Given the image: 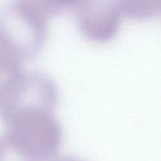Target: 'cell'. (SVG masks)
<instances>
[{"mask_svg": "<svg viewBox=\"0 0 161 161\" xmlns=\"http://www.w3.org/2000/svg\"><path fill=\"white\" fill-rule=\"evenodd\" d=\"M72 4L64 0H18L0 8V38L22 60L45 43L48 18Z\"/></svg>", "mask_w": 161, "mask_h": 161, "instance_id": "6da1fadb", "label": "cell"}, {"mask_svg": "<svg viewBox=\"0 0 161 161\" xmlns=\"http://www.w3.org/2000/svg\"><path fill=\"white\" fill-rule=\"evenodd\" d=\"M4 131L22 152L39 161H47L60 146L62 131L51 112H27L5 121Z\"/></svg>", "mask_w": 161, "mask_h": 161, "instance_id": "7a4b0ae2", "label": "cell"}, {"mask_svg": "<svg viewBox=\"0 0 161 161\" xmlns=\"http://www.w3.org/2000/svg\"><path fill=\"white\" fill-rule=\"evenodd\" d=\"M58 101V86L50 75L37 70L21 71L0 103V116L5 122L27 112H51Z\"/></svg>", "mask_w": 161, "mask_h": 161, "instance_id": "3957f363", "label": "cell"}, {"mask_svg": "<svg viewBox=\"0 0 161 161\" xmlns=\"http://www.w3.org/2000/svg\"><path fill=\"white\" fill-rule=\"evenodd\" d=\"M73 4L77 25L86 37L104 42L116 36L124 17L119 1L84 0Z\"/></svg>", "mask_w": 161, "mask_h": 161, "instance_id": "277c9868", "label": "cell"}, {"mask_svg": "<svg viewBox=\"0 0 161 161\" xmlns=\"http://www.w3.org/2000/svg\"><path fill=\"white\" fill-rule=\"evenodd\" d=\"M21 59L0 38V103L21 72Z\"/></svg>", "mask_w": 161, "mask_h": 161, "instance_id": "5b68a950", "label": "cell"}, {"mask_svg": "<svg viewBox=\"0 0 161 161\" xmlns=\"http://www.w3.org/2000/svg\"><path fill=\"white\" fill-rule=\"evenodd\" d=\"M124 16L144 18L154 15L160 9V0H119Z\"/></svg>", "mask_w": 161, "mask_h": 161, "instance_id": "8992f818", "label": "cell"}, {"mask_svg": "<svg viewBox=\"0 0 161 161\" xmlns=\"http://www.w3.org/2000/svg\"><path fill=\"white\" fill-rule=\"evenodd\" d=\"M0 161H35L19 152L4 132L0 133Z\"/></svg>", "mask_w": 161, "mask_h": 161, "instance_id": "52a82bcc", "label": "cell"}, {"mask_svg": "<svg viewBox=\"0 0 161 161\" xmlns=\"http://www.w3.org/2000/svg\"><path fill=\"white\" fill-rule=\"evenodd\" d=\"M47 161H86L77 156L72 154H61V155H54L50 157Z\"/></svg>", "mask_w": 161, "mask_h": 161, "instance_id": "ba28073f", "label": "cell"}]
</instances>
